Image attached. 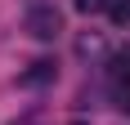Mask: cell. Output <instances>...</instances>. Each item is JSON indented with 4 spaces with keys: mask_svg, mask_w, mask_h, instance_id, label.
I'll return each mask as SVG.
<instances>
[{
    "mask_svg": "<svg viewBox=\"0 0 130 125\" xmlns=\"http://www.w3.org/2000/svg\"><path fill=\"white\" fill-rule=\"evenodd\" d=\"M27 36H36V40H54L58 31H63V13L54 9V5H36V9L27 13Z\"/></svg>",
    "mask_w": 130,
    "mask_h": 125,
    "instance_id": "1",
    "label": "cell"
},
{
    "mask_svg": "<svg viewBox=\"0 0 130 125\" xmlns=\"http://www.w3.org/2000/svg\"><path fill=\"white\" fill-rule=\"evenodd\" d=\"M76 5V13H103V9H112V0H72Z\"/></svg>",
    "mask_w": 130,
    "mask_h": 125,
    "instance_id": "5",
    "label": "cell"
},
{
    "mask_svg": "<svg viewBox=\"0 0 130 125\" xmlns=\"http://www.w3.org/2000/svg\"><path fill=\"white\" fill-rule=\"evenodd\" d=\"M13 125H31V121H13Z\"/></svg>",
    "mask_w": 130,
    "mask_h": 125,
    "instance_id": "6",
    "label": "cell"
},
{
    "mask_svg": "<svg viewBox=\"0 0 130 125\" xmlns=\"http://www.w3.org/2000/svg\"><path fill=\"white\" fill-rule=\"evenodd\" d=\"M76 54H81V58H99V54H108V40L99 36V31H90V36L76 40Z\"/></svg>",
    "mask_w": 130,
    "mask_h": 125,
    "instance_id": "3",
    "label": "cell"
},
{
    "mask_svg": "<svg viewBox=\"0 0 130 125\" xmlns=\"http://www.w3.org/2000/svg\"><path fill=\"white\" fill-rule=\"evenodd\" d=\"M72 125H81V121H72Z\"/></svg>",
    "mask_w": 130,
    "mask_h": 125,
    "instance_id": "7",
    "label": "cell"
},
{
    "mask_svg": "<svg viewBox=\"0 0 130 125\" xmlns=\"http://www.w3.org/2000/svg\"><path fill=\"white\" fill-rule=\"evenodd\" d=\"M54 76H58V67H54L50 58H36V62H31L23 76H18V80H23V85H50Z\"/></svg>",
    "mask_w": 130,
    "mask_h": 125,
    "instance_id": "2",
    "label": "cell"
},
{
    "mask_svg": "<svg viewBox=\"0 0 130 125\" xmlns=\"http://www.w3.org/2000/svg\"><path fill=\"white\" fill-rule=\"evenodd\" d=\"M108 13H112V23H117V27H130V0H112V9H108Z\"/></svg>",
    "mask_w": 130,
    "mask_h": 125,
    "instance_id": "4",
    "label": "cell"
}]
</instances>
